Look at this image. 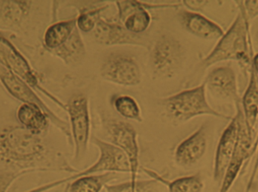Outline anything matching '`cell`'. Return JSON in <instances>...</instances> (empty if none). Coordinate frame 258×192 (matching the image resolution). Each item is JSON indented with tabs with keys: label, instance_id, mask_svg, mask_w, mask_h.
<instances>
[{
	"label": "cell",
	"instance_id": "13",
	"mask_svg": "<svg viewBox=\"0 0 258 192\" xmlns=\"http://www.w3.org/2000/svg\"><path fill=\"white\" fill-rule=\"evenodd\" d=\"M118 17L124 27L131 33L141 35L151 24V16L143 2L116 1Z\"/></svg>",
	"mask_w": 258,
	"mask_h": 192
},
{
	"label": "cell",
	"instance_id": "22",
	"mask_svg": "<svg viewBox=\"0 0 258 192\" xmlns=\"http://www.w3.org/2000/svg\"><path fill=\"white\" fill-rule=\"evenodd\" d=\"M18 119L35 134L42 131L47 125L45 116L35 104L22 106L18 111Z\"/></svg>",
	"mask_w": 258,
	"mask_h": 192
},
{
	"label": "cell",
	"instance_id": "27",
	"mask_svg": "<svg viewBox=\"0 0 258 192\" xmlns=\"http://www.w3.org/2000/svg\"><path fill=\"white\" fill-rule=\"evenodd\" d=\"M241 5L249 22L258 16V1H241Z\"/></svg>",
	"mask_w": 258,
	"mask_h": 192
},
{
	"label": "cell",
	"instance_id": "29",
	"mask_svg": "<svg viewBox=\"0 0 258 192\" xmlns=\"http://www.w3.org/2000/svg\"><path fill=\"white\" fill-rule=\"evenodd\" d=\"M209 3L210 2L206 1V0H184L182 2V3L189 9V11L194 12L203 11Z\"/></svg>",
	"mask_w": 258,
	"mask_h": 192
},
{
	"label": "cell",
	"instance_id": "17",
	"mask_svg": "<svg viewBox=\"0 0 258 192\" xmlns=\"http://www.w3.org/2000/svg\"><path fill=\"white\" fill-rule=\"evenodd\" d=\"M0 61L18 74L21 78L31 84L36 83V79L31 73L30 67L22 56L15 48L0 35Z\"/></svg>",
	"mask_w": 258,
	"mask_h": 192
},
{
	"label": "cell",
	"instance_id": "14",
	"mask_svg": "<svg viewBox=\"0 0 258 192\" xmlns=\"http://www.w3.org/2000/svg\"><path fill=\"white\" fill-rule=\"evenodd\" d=\"M237 135L238 119L236 115L224 130L217 147L214 165V179L216 182H221L225 175L234 153Z\"/></svg>",
	"mask_w": 258,
	"mask_h": 192
},
{
	"label": "cell",
	"instance_id": "30",
	"mask_svg": "<svg viewBox=\"0 0 258 192\" xmlns=\"http://www.w3.org/2000/svg\"><path fill=\"white\" fill-rule=\"evenodd\" d=\"M257 155L255 160V164H254V169H253L252 173H251V177H250L249 181H248V186H247L246 191L245 192H249L251 190V186H252L253 182H254V178H255L256 174L258 170V138L257 140Z\"/></svg>",
	"mask_w": 258,
	"mask_h": 192
},
{
	"label": "cell",
	"instance_id": "8",
	"mask_svg": "<svg viewBox=\"0 0 258 192\" xmlns=\"http://www.w3.org/2000/svg\"><path fill=\"white\" fill-rule=\"evenodd\" d=\"M236 107L237 110L236 116L238 119L237 141L231 161L221 181L219 192L230 191L236 178L239 176L244 163L251 156L253 150L257 146V141L254 142V138L248 134L241 103L236 104Z\"/></svg>",
	"mask_w": 258,
	"mask_h": 192
},
{
	"label": "cell",
	"instance_id": "19",
	"mask_svg": "<svg viewBox=\"0 0 258 192\" xmlns=\"http://www.w3.org/2000/svg\"><path fill=\"white\" fill-rule=\"evenodd\" d=\"M146 173L161 183L166 185L168 192H203L204 182L200 174L183 176L173 181H165L157 173L152 170H144Z\"/></svg>",
	"mask_w": 258,
	"mask_h": 192
},
{
	"label": "cell",
	"instance_id": "25",
	"mask_svg": "<svg viewBox=\"0 0 258 192\" xmlns=\"http://www.w3.org/2000/svg\"><path fill=\"white\" fill-rule=\"evenodd\" d=\"M159 182L156 179L149 180H137L135 183L130 181L121 182L114 185H106V192H156L157 185Z\"/></svg>",
	"mask_w": 258,
	"mask_h": 192
},
{
	"label": "cell",
	"instance_id": "2",
	"mask_svg": "<svg viewBox=\"0 0 258 192\" xmlns=\"http://www.w3.org/2000/svg\"><path fill=\"white\" fill-rule=\"evenodd\" d=\"M168 116L178 122H186L201 116L230 119L228 116L215 111L206 98L205 83L189 90L171 95L162 101Z\"/></svg>",
	"mask_w": 258,
	"mask_h": 192
},
{
	"label": "cell",
	"instance_id": "20",
	"mask_svg": "<svg viewBox=\"0 0 258 192\" xmlns=\"http://www.w3.org/2000/svg\"><path fill=\"white\" fill-rule=\"evenodd\" d=\"M77 28V18L53 24L45 33V45L51 49H57L70 39Z\"/></svg>",
	"mask_w": 258,
	"mask_h": 192
},
{
	"label": "cell",
	"instance_id": "3",
	"mask_svg": "<svg viewBox=\"0 0 258 192\" xmlns=\"http://www.w3.org/2000/svg\"><path fill=\"white\" fill-rule=\"evenodd\" d=\"M71 121V132L74 145V160L81 161L88 150L91 134L89 101L83 93L75 94L66 107Z\"/></svg>",
	"mask_w": 258,
	"mask_h": 192
},
{
	"label": "cell",
	"instance_id": "4",
	"mask_svg": "<svg viewBox=\"0 0 258 192\" xmlns=\"http://www.w3.org/2000/svg\"><path fill=\"white\" fill-rule=\"evenodd\" d=\"M184 52L178 40L171 36L162 35L150 48V63L155 75L172 78L180 71Z\"/></svg>",
	"mask_w": 258,
	"mask_h": 192
},
{
	"label": "cell",
	"instance_id": "31",
	"mask_svg": "<svg viewBox=\"0 0 258 192\" xmlns=\"http://www.w3.org/2000/svg\"><path fill=\"white\" fill-rule=\"evenodd\" d=\"M251 66L254 69L255 73L258 75V53L251 57Z\"/></svg>",
	"mask_w": 258,
	"mask_h": 192
},
{
	"label": "cell",
	"instance_id": "5",
	"mask_svg": "<svg viewBox=\"0 0 258 192\" xmlns=\"http://www.w3.org/2000/svg\"><path fill=\"white\" fill-rule=\"evenodd\" d=\"M43 152L40 140L31 131L14 130L1 141L0 155L9 162H30L40 158Z\"/></svg>",
	"mask_w": 258,
	"mask_h": 192
},
{
	"label": "cell",
	"instance_id": "10",
	"mask_svg": "<svg viewBox=\"0 0 258 192\" xmlns=\"http://www.w3.org/2000/svg\"><path fill=\"white\" fill-rule=\"evenodd\" d=\"M92 33L98 43L106 46L126 45L144 47L150 50L152 48L150 42L141 34L131 33L122 24L110 22L101 17Z\"/></svg>",
	"mask_w": 258,
	"mask_h": 192
},
{
	"label": "cell",
	"instance_id": "6",
	"mask_svg": "<svg viewBox=\"0 0 258 192\" xmlns=\"http://www.w3.org/2000/svg\"><path fill=\"white\" fill-rule=\"evenodd\" d=\"M103 127L107 131L112 144L119 148L126 155L130 165L129 181L135 183L138 180L140 164V149L136 130L130 123L114 119L103 120Z\"/></svg>",
	"mask_w": 258,
	"mask_h": 192
},
{
	"label": "cell",
	"instance_id": "16",
	"mask_svg": "<svg viewBox=\"0 0 258 192\" xmlns=\"http://www.w3.org/2000/svg\"><path fill=\"white\" fill-rule=\"evenodd\" d=\"M244 118L248 134L254 138L256 124L258 120V77L252 66L250 67L248 87L241 100Z\"/></svg>",
	"mask_w": 258,
	"mask_h": 192
},
{
	"label": "cell",
	"instance_id": "11",
	"mask_svg": "<svg viewBox=\"0 0 258 192\" xmlns=\"http://www.w3.org/2000/svg\"><path fill=\"white\" fill-rule=\"evenodd\" d=\"M204 83L206 88L216 98L233 101L235 105L241 103L236 73L230 66L215 68L209 72Z\"/></svg>",
	"mask_w": 258,
	"mask_h": 192
},
{
	"label": "cell",
	"instance_id": "23",
	"mask_svg": "<svg viewBox=\"0 0 258 192\" xmlns=\"http://www.w3.org/2000/svg\"><path fill=\"white\" fill-rule=\"evenodd\" d=\"M113 108L118 114L128 120L143 122L141 110L136 100L128 95H118L112 101Z\"/></svg>",
	"mask_w": 258,
	"mask_h": 192
},
{
	"label": "cell",
	"instance_id": "1",
	"mask_svg": "<svg viewBox=\"0 0 258 192\" xmlns=\"http://www.w3.org/2000/svg\"><path fill=\"white\" fill-rule=\"evenodd\" d=\"M236 3L239 4V15L213 50L202 60L200 66L203 69H207L215 63L226 60H236L242 66L251 67V52L248 50V43L251 41L249 21L244 13L241 1Z\"/></svg>",
	"mask_w": 258,
	"mask_h": 192
},
{
	"label": "cell",
	"instance_id": "7",
	"mask_svg": "<svg viewBox=\"0 0 258 192\" xmlns=\"http://www.w3.org/2000/svg\"><path fill=\"white\" fill-rule=\"evenodd\" d=\"M93 142L99 151V157L96 162L86 170H82L69 177L58 181L57 182V185L72 182L81 176H89L97 173L108 172L130 173V165L128 158L122 150L112 143L100 140L96 137L94 139Z\"/></svg>",
	"mask_w": 258,
	"mask_h": 192
},
{
	"label": "cell",
	"instance_id": "9",
	"mask_svg": "<svg viewBox=\"0 0 258 192\" xmlns=\"http://www.w3.org/2000/svg\"><path fill=\"white\" fill-rule=\"evenodd\" d=\"M100 73L105 81L125 87L138 85L142 78L137 60L122 53H112L107 56L101 65Z\"/></svg>",
	"mask_w": 258,
	"mask_h": 192
},
{
	"label": "cell",
	"instance_id": "21",
	"mask_svg": "<svg viewBox=\"0 0 258 192\" xmlns=\"http://www.w3.org/2000/svg\"><path fill=\"white\" fill-rule=\"evenodd\" d=\"M57 54L68 63H79L85 58L86 47L78 28L71 35L70 39L60 48Z\"/></svg>",
	"mask_w": 258,
	"mask_h": 192
},
{
	"label": "cell",
	"instance_id": "15",
	"mask_svg": "<svg viewBox=\"0 0 258 192\" xmlns=\"http://www.w3.org/2000/svg\"><path fill=\"white\" fill-rule=\"evenodd\" d=\"M178 19L184 30L201 39H221L225 33L218 24L199 12L182 11L178 14Z\"/></svg>",
	"mask_w": 258,
	"mask_h": 192
},
{
	"label": "cell",
	"instance_id": "24",
	"mask_svg": "<svg viewBox=\"0 0 258 192\" xmlns=\"http://www.w3.org/2000/svg\"><path fill=\"white\" fill-rule=\"evenodd\" d=\"M3 81L9 91L18 99L25 101L29 104H35L36 106L42 104L28 87L12 74H6L3 76Z\"/></svg>",
	"mask_w": 258,
	"mask_h": 192
},
{
	"label": "cell",
	"instance_id": "28",
	"mask_svg": "<svg viewBox=\"0 0 258 192\" xmlns=\"http://www.w3.org/2000/svg\"><path fill=\"white\" fill-rule=\"evenodd\" d=\"M22 173H4L0 174V192H7L14 181Z\"/></svg>",
	"mask_w": 258,
	"mask_h": 192
},
{
	"label": "cell",
	"instance_id": "18",
	"mask_svg": "<svg viewBox=\"0 0 258 192\" xmlns=\"http://www.w3.org/2000/svg\"><path fill=\"white\" fill-rule=\"evenodd\" d=\"M118 177L117 173L112 172L81 176L71 182L65 192H101L106 185Z\"/></svg>",
	"mask_w": 258,
	"mask_h": 192
},
{
	"label": "cell",
	"instance_id": "26",
	"mask_svg": "<svg viewBox=\"0 0 258 192\" xmlns=\"http://www.w3.org/2000/svg\"><path fill=\"white\" fill-rule=\"evenodd\" d=\"M108 6H103L96 9L83 10L80 12L77 18V27L79 30L84 33H91L93 31L101 13L106 10Z\"/></svg>",
	"mask_w": 258,
	"mask_h": 192
},
{
	"label": "cell",
	"instance_id": "12",
	"mask_svg": "<svg viewBox=\"0 0 258 192\" xmlns=\"http://www.w3.org/2000/svg\"><path fill=\"white\" fill-rule=\"evenodd\" d=\"M206 129V125H202L178 145L174 152V160L177 165L192 167L204 156L208 146Z\"/></svg>",
	"mask_w": 258,
	"mask_h": 192
}]
</instances>
